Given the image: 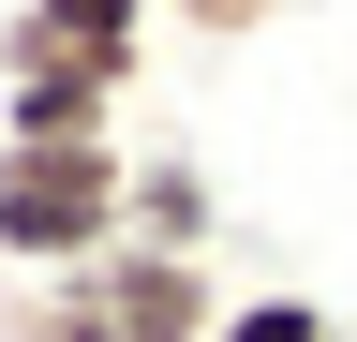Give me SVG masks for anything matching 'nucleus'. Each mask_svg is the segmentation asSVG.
I'll list each match as a JSON object with an SVG mask.
<instances>
[{
    "instance_id": "obj_1",
    "label": "nucleus",
    "mask_w": 357,
    "mask_h": 342,
    "mask_svg": "<svg viewBox=\"0 0 357 342\" xmlns=\"http://www.w3.org/2000/svg\"><path fill=\"white\" fill-rule=\"evenodd\" d=\"M119 194H134L119 134H89V149H0V268L60 283L89 253H119Z\"/></svg>"
},
{
    "instance_id": "obj_2",
    "label": "nucleus",
    "mask_w": 357,
    "mask_h": 342,
    "mask_svg": "<svg viewBox=\"0 0 357 342\" xmlns=\"http://www.w3.org/2000/svg\"><path fill=\"white\" fill-rule=\"evenodd\" d=\"M0 75H105V90H134L149 75V15H119V0H15L0 15Z\"/></svg>"
},
{
    "instance_id": "obj_3",
    "label": "nucleus",
    "mask_w": 357,
    "mask_h": 342,
    "mask_svg": "<svg viewBox=\"0 0 357 342\" xmlns=\"http://www.w3.org/2000/svg\"><path fill=\"white\" fill-rule=\"evenodd\" d=\"M119 238H134V253H208V238H223V194H208V164H194V149H134Z\"/></svg>"
},
{
    "instance_id": "obj_4",
    "label": "nucleus",
    "mask_w": 357,
    "mask_h": 342,
    "mask_svg": "<svg viewBox=\"0 0 357 342\" xmlns=\"http://www.w3.org/2000/svg\"><path fill=\"white\" fill-rule=\"evenodd\" d=\"M119 104L105 75H0V149H89V134H119Z\"/></svg>"
},
{
    "instance_id": "obj_5",
    "label": "nucleus",
    "mask_w": 357,
    "mask_h": 342,
    "mask_svg": "<svg viewBox=\"0 0 357 342\" xmlns=\"http://www.w3.org/2000/svg\"><path fill=\"white\" fill-rule=\"evenodd\" d=\"M208 342H342V313H328V297H298V283H268V297H223Z\"/></svg>"
},
{
    "instance_id": "obj_6",
    "label": "nucleus",
    "mask_w": 357,
    "mask_h": 342,
    "mask_svg": "<svg viewBox=\"0 0 357 342\" xmlns=\"http://www.w3.org/2000/svg\"><path fill=\"white\" fill-rule=\"evenodd\" d=\"M178 30H194V45H253V30H283L298 0H164Z\"/></svg>"
},
{
    "instance_id": "obj_7",
    "label": "nucleus",
    "mask_w": 357,
    "mask_h": 342,
    "mask_svg": "<svg viewBox=\"0 0 357 342\" xmlns=\"http://www.w3.org/2000/svg\"><path fill=\"white\" fill-rule=\"evenodd\" d=\"M119 15H164V0H119Z\"/></svg>"
}]
</instances>
